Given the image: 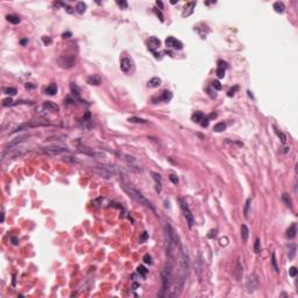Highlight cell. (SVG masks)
<instances>
[{"label":"cell","mask_w":298,"mask_h":298,"mask_svg":"<svg viewBox=\"0 0 298 298\" xmlns=\"http://www.w3.org/2000/svg\"><path fill=\"white\" fill-rule=\"evenodd\" d=\"M148 237V234H147V232H143V236H142V240H146Z\"/></svg>","instance_id":"obj_52"},{"label":"cell","mask_w":298,"mask_h":298,"mask_svg":"<svg viewBox=\"0 0 298 298\" xmlns=\"http://www.w3.org/2000/svg\"><path fill=\"white\" fill-rule=\"evenodd\" d=\"M143 262L147 263V264H152V263H153V262H152V256L149 255V254H146V255L143 256Z\"/></svg>","instance_id":"obj_39"},{"label":"cell","mask_w":298,"mask_h":298,"mask_svg":"<svg viewBox=\"0 0 298 298\" xmlns=\"http://www.w3.org/2000/svg\"><path fill=\"white\" fill-rule=\"evenodd\" d=\"M160 47H161V41L158 39L154 37V36L149 39V41H148V49L150 50L153 54H155V50L158 49Z\"/></svg>","instance_id":"obj_11"},{"label":"cell","mask_w":298,"mask_h":298,"mask_svg":"<svg viewBox=\"0 0 298 298\" xmlns=\"http://www.w3.org/2000/svg\"><path fill=\"white\" fill-rule=\"evenodd\" d=\"M210 118H217V113H212V114L210 115Z\"/></svg>","instance_id":"obj_55"},{"label":"cell","mask_w":298,"mask_h":298,"mask_svg":"<svg viewBox=\"0 0 298 298\" xmlns=\"http://www.w3.org/2000/svg\"><path fill=\"white\" fill-rule=\"evenodd\" d=\"M120 69H121V71L125 72V73H130V72H133L134 69H135V65H134L133 59L129 58V57H126V56L122 57V58L120 59Z\"/></svg>","instance_id":"obj_8"},{"label":"cell","mask_w":298,"mask_h":298,"mask_svg":"<svg viewBox=\"0 0 298 298\" xmlns=\"http://www.w3.org/2000/svg\"><path fill=\"white\" fill-rule=\"evenodd\" d=\"M71 33L70 32H67V33H63V35H62V37L63 39H69V37H71Z\"/></svg>","instance_id":"obj_49"},{"label":"cell","mask_w":298,"mask_h":298,"mask_svg":"<svg viewBox=\"0 0 298 298\" xmlns=\"http://www.w3.org/2000/svg\"><path fill=\"white\" fill-rule=\"evenodd\" d=\"M296 233H297V227H296V224H292V225L289 227L288 232H287V236L289 239H293L296 236Z\"/></svg>","instance_id":"obj_23"},{"label":"cell","mask_w":298,"mask_h":298,"mask_svg":"<svg viewBox=\"0 0 298 298\" xmlns=\"http://www.w3.org/2000/svg\"><path fill=\"white\" fill-rule=\"evenodd\" d=\"M274 9L277 13H283V12H284V9H285V6H284V4H283L282 1H276L274 4Z\"/></svg>","instance_id":"obj_25"},{"label":"cell","mask_w":298,"mask_h":298,"mask_svg":"<svg viewBox=\"0 0 298 298\" xmlns=\"http://www.w3.org/2000/svg\"><path fill=\"white\" fill-rule=\"evenodd\" d=\"M57 63L63 69H71L76 64V57L72 55H62L58 57Z\"/></svg>","instance_id":"obj_5"},{"label":"cell","mask_w":298,"mask_h":298,"mask_svg":"<svg viewBox=\"0 0 298 298\" xmlns=\"http://www.w3.org/2000/svg\"><path fill=\"white\" fill-rule=\"evenodd\" d=\"M138 287H139V285H138V284H136V283H134V284H133V288H134V289H136V288H138Z\"/></svg>","instance_id":"obj_56"},{"label":"cell","mask_w":298,"mask_h":298,"mask_svg":"<svg viewBox=\"0 0 298 298\" xmlns=\"http://www.w3.org/2000/svg\"><path fill=\"white\" fill-rule=\"evenodd\" d=\"M27 42H28V40H27V39H23V40H21V44H22V46H25V44H26Z\"/></svg>","instance_id":"obj_53"},{"label":"cell","mask_w":298,"mask_h":298,"mask_svg":"<svg viewBox=\"0 0 298 298\" xmlns=\"http://www.w3.org/2000/svg\"><path fill=\"white\" fill-rule=\"evenodd\" d=\"M57 85L56 84H50L49 86H47V88L44 90V92H46V94H49V96H55L56 93H57Z\"/></svg>","instance_id":"obj_21"},{"label":"cell","mask_w":298,"mask_h":298,"mask_svg":"<svg viewBox=\"0 0 298 298\" xmlns=\"http://www.w3.org/2000/svg\"><path fill=\"white\" fill-rule=\"evenodd\" d=\"M296 251H297V246L295 243H290L288 246V257H289V260H293V257L296 255Z\"/></svg>","instance_id":"obj_18"},{"label":"cell","mask_w":298,"mask_h":298,"mask_svg":"<svg viewBox=\"0 0 298 298\" xmlns=\"http://www.w3.org/2000/svg\"><path fill=\"white\" fill-rule=\"evenodd\" d=\"M116 4L120 6L121 8H126V7H127V3H126V1H116Z\"/></svg>","instance_id":"obj_47"},{"label":"cell","mask_w":298,"mask_h":298,"mask_svg":"<svg viewBox=\"0 0 298 298\" xmlns=\"http://www.w3.org/2000/svg\"><path fill=\"white\" fill-rule=\"evenodd\" d=\"M176 261L167 259V262L162 270V289L158 293V297H168L169 289L174 282V270Z\"/></svg>","instance_id":"obj_2"},{"label":"cell","mask_w":298,"mask_h":298,"mask_svg":"<svg viewBox=\"0 0 298 298\" xmlns=\"http://www.w3.org/2000/svg\"><path fill=\"white\" fill-rule=\"evenodd\" d=\"M11 241H12L13 245H18V242H19L18 237H15V236H12V237H11Z\"/></svg>","instance_id":"obj_48"},{"label":"cell","mask_w":298,"mask_h":298,"mask_svg":"<svg viewBox=\"0 0 298 298\" xmlns=\"http://www.w3.org/2000/svg\"><path fill=\"white\" fill-rule=\"evenodd\" d=\"M250 207H251V199L248 198L245 203V208H243V214L246 219H249V214H250Z\"/></svg>","instance_id":"obj_20"},{"label":"cell","mask_w":298,"mask_h":298,"mask_svg":"<svg viewBox=\"0 0 298 298\" xmlns=\"http://www.w3.org/2000/svg\"><path fill=\"white\" fill-rule=\"evenodd\" d=\"M217 76H218V78H224V77H225V69L218 68L217 69Z\"/></svg>","instance_id":"obj_37"},{"label":"cell","mask_w":298,"mask_h":298,"mask_svg":"<svg viewBox=\"0 0 298 298\" xmlns=\"http://www.w3.org/2000/svg\"><path fill=\"white\" fill-rule=\"evenodd\" d=\"M77 150L85 154V155H88V156H92V157H96V156H101L100 154H97L93 149L88 148V147H85V146H82V144H78L77 143Z\"/></svg>","instance_id":"obj_10"},{"label":"cell","mask_w":298,"mask_h":298,"mask_svg":"<svg viewBox=\"0 0 298 298\" xmlns=\"http://www.w3.org/2000/svg\"><path fill=\"white\" fill-rule=\"evenodd\" d=\"M6 19H7V21H8V22H11V23H13V25H18V23L20 22V19H19V17H17V15H13V14H11V15H7V17H6Z\"/></svg>","instance_id":"obj_29"},{"label":"cell","mask_w":298,"mask_h":298,"mask_svg":"<svg viewBox=\"0 0 298 298\" xmlns=\"http://www.w3.org/2000/svg\"><path fill=\"white\" fill-rule=\"evenodd\" d=\"M171 98H172V93H171L170 91H168V90L163 91V93H162V100H163V101L168 102L169 100H171Z\"/></svg>","instance_id":"obj_30"},{"label":"cell","mask_w":298,"mask_h":298,"mask_svg":"<svg viewBox=\"0 0 298 298\" xmlns=\"http://www.w3.org/2000/svg\"><path fill=\"white\" fill-rule=\"evenodd\" d=\"M121 189L127 193V195L132 198V199H134L136 203H139L140 205H142V206H146V207H149L150 210H153L154 211V207H153V205L150 204V202H149L142 193L138 190V189H135L133 185H130V184H127V183H121Z\"/></svg>","instance_id":"obj_3"},{"label":"cell","mask_w":298,"mask_h":298,"mask_svg":"<svg viewBox=\"0 0 298 298\" xmlns=\"http://www.w3.org/2000/svg\"><path fill=\"white\" fill-rule=\"evenodd\" d=\"M259 284H260L259 276H257L256 274H251V275L248 277L247 283H246L247 292H248V293H253L254 291H256V289L259 288Z\"/></svg>","instance_id":"obj_7"},{"label":"cell","mask_w":298,"mask_h":298,"mask_svg":"<svg viewBox=\"0 0 298 298\" xmlns=\"http://www.w3.org/2000/svg\"><path fill=\"white\" fill-rule=\"evenodd\" d=\"M248 237H249V229L246 225H242L241 226V239H242L243 243H247Z\"/></svg>","instance_id":"obj_17"},{"label":"cell","mask_w":298,"mask_h":298,"mask_svg":"<svg viewBox=\"0 0 298 298\" xmlns=\"http://www.w3.org/2000/svg\"><path fill=\"white\" fill-rule=\"evenodd\" d=\"M180 203H181V208H182V212L184 214V218L186 220V224H188L189 228H191L193 226V224H195V218H193V214L190 211V208H189V206H188V204H186V202L184 199H180Z\"/></svg>","instance_id":"obj_6"},{"label":"cell","mask_w":298,"mask_h":298,"mask_svg":"<svg viewBox=\"0 0 298 298\" xmlns=\"http://www.w3.org/2000/svg\"><path fill=\"white\" fill-rule=\"evenodd\" d=\"M42 41H43V44H46V46H49V44H51V42H53V40H51L49 36L42 37Z\"/></svg>","instance_id":"obj_40"},{"label":"cell","mask_w":298,"mask_h":298,"mask_svg":"<svg viewBox=\"0 0 298 298\" xmlns=\"http://www.w3.org/2000/svg\"><path fill=\"white\" fill-rule=\"evenodd\" d=\"M254 251L256 253V254H259V253L261 251V241H260L259 237L255 240V243H254Z\"/></svg>","instance_id":"obj_34"},{"label":"cell","mask_w":298,"mask_h":298,"mask_svg":"<svg viewBox=\"0 0 298 298\" xmlns=\"http://www.w3.org/2000/svg\"><path fill=\"white\" fill-rule=\"evenodd\" d=\"M208 124H210V119H208V118H206V119H203V120H202V122H200V125H202V127H203V128L207 127V126H208Z\"/></svg>","instance_id":"obj_42"},{"label":"cell","mask_w":298,"mask_h":298,"mask_svg":"<svg viewBox=\"0 0 298 298\" xmlns=\"http://www.w3.org/2000/svg\"><path fill=\"white\" fill-rule=\"evenodd\" d=\"M39 154L47 155V156H57L64 153H68L69 149L64 147H58V146H48V147H41L36 150Z\"/></svg>","instance_id":"obj_4"},{"label":"cell","mask_w":298,"mask_h":298,"mask_svg":"<svg viewBox=\"0 0 298 298\" xmlns=\"http://www.w3.org/2000/svg\"><path fill=\"white\" fill-rule=\"evenodd\" d=\"M4 220H5V213L1 212V222H4Z\"/></svg>","instance_id":"obj_54"},{"label":"cell","mask_w":298,"mask_h":298,"mask_svg":"<svg viewBox=\"0 0 298 298\" xmlns=\"http://www.w3.org/2000/svg\"><path fill=\"white\" fill-rule=\"evenodd\" d=\"M164 239H166V254L167 259L177 260V253H178V247L181 245L180 237H178L177 233L172 228V226L169 222L164 224Z\"/></svg>","instance_id":"obj_1"},{"label":"cell","mask_w":298,"mask_h":298,"mask_svg":"<svg viewBox=\"0 0 298 298\" xmlns=\"http://www.w3.org/2000/svg\"><path fill=\"white\" fill-rule=\"evenodd\" d=\"M64 161H67V162H70V163H76V164H78L79 163V161L76 158V157H70V156H67V157H64Z\"/></svg>","instance_id":"obj_36"},{"label":"cell","mask_w":298,"mask_h":298,"mask_svg":"<svg viewBox=\"0 0 298 298\" xmlns=\"http://www.w3.org/2000/svg\"><path fill=\"white\" fill-rule=\"evenodd\" d=\"M26 88H35V85H32L31 83H27L26 84Z\"/></svg>","instance_id":"obj_50"},{"label":"cell","mask_w":298,"mask_h":298,"mask_svg":"<svg viewBox=\"0 0 298 298\" xmlns=\"http://www.w3.org/2000/svg\"><path fill=\"white\" fill-rule=\"evenodd\" d=\"M225 129H226V124H225V122H219V124L214 125V127H213V130L217 132V133L224 132Z\"/></svg>","instance_id":"obj_28"},{"label":"cell","mask_w":298,"mask_h":298,"mask_svg":"<svg viewBox=\"0 0 298 298\" xmlns=\"http://www.w3.org/2000/svg\"><path fill=\"white\" fill-rule=\"evenodd\" d=\"M156 5H157V6H160V8H161V9L163 8V3H162V1H156Z\"/></svg>","instance_id":"obj_51"},{"label":"cell","mask_w":298,"mask_h":298,"mask_svg":"<svg viewBox=\"0 0 298 298\" xmlns=\"http://www.w3.org/2000/svg\"><path fill=\"white\" fill-rule=\"evenodd\" d=\"M166 46H167L168 48L176 49V50L183 49V43H182L180 40H177V39L172 37V36H169V37L166 39Z\"/></svg>","instance_id":"obj_9"},{"label":"cell","mask_w":298,"mask_h":298,"mask_svg":"<svg viewBox=\"0 0 298 298\" xmlns=\"http://www.w3.org/2000/svg\"><path fill=\"white\" fill-rule=\"evenodd\" d=\"M152 176H153L154 181H155V183H156V192L160 193L161 190H162V177H161V175L157 174V172H152Z\"/></svg>","instance_id":"obj_13"},{"label":"cell","mask_w":298,"mask_h":298,"mask_svg":"<svg viewBox=\"0 0 298 298\" xmlns=\"http://www.w3.org/2000/svg\"><path fill=\"white\" fill-rule=\"evenodd\" d=\"M237 90H239V87H237V86H235L234 88H231V90L228 91V93H227V96H228V97H232V96H234V93H235Z\"/></svg>","instance_id":"obj_44"},{"label":"cell","mask_w":298,"mask_h":298,"mask_svg":"<svg viewBox=\"0 0 298 298\" xmlns=\"http://www.w3.org/2000/svg\"><path fill=\"white\" fill-rule=\"evenodd\" d=\"M235 275H236L237 279H241V277L243 276V267H242L240 260H237L236 264H235Z\"/></svg>","instance_id":"obj_15"},{"label":"cell","mask_w":298,"mask_h":298,"mask_svg":"<svg viewBox=\"0 0 298 298\" xmlns=\"http://www.w3.org/2000/svg\"><path fill=\"white\" fill-rule=\"evenodd\" d=\"M4 92H5L6 94H8V96H15V94L18 93V91H17L15 87H5V88H4Z\"/></svg>","instance_id":"obj_32"},{"label":"cell","mask_w":298,"mask_h":298,"mask_svg":"<svg viewBox=\"0 0 298 298\" xmlns=\"http://www.w3.org/2000/svg\"><path fill=\"white\" fill-rule=\"evenodd\" d=\"M297 273H298V270H297V268H296V267H291L290 269H289V275H290L291 277H296Z\"/></svg>","instance_id":"obj_38"},{"label":"cell","mask_w":298,"mask_h":298,"mask_svg":"<svg viewBox=\"0 0 298 298\" xmlns=\"http://www.w3.org/2000/svg\"><path fill=\"white\" fill-rule=\"evenodd\" d=\"M13 102H14V101H13V100H12L11 98H8V99H4V100H3V106H4V107H7V106H12V105H14Z\"/></svg>","instance_id":"obj_35"},{"label":"cell","mask_w":298,"mask_h":298,"mask_svg":"<svg viewBox=\"0 0 298 298\" xmlns=\"http://www.w3.org/2000/svg\"><path fill=\"white\" fill-rule=\"evenodd\" d=\"M100 83H101V78L98 74H91L87 78V84H90V85H99Z\"/></svg>","instance_id":"obj_16"},{"label":"cell","mask_w":298,"mask_h":298,"mask_svg":"<svg viewBox=\"0 0 298 298\" xmlns=\"http://www.w3.org/2000/svg\"><path fill=\"white\" fill-rule=\"evenodd\" d=\"M270 262H271V267H273L274 271H275L276 274H278V273H279V268H278V265H277V260H276L275 253H273V254H271V260H270Z\"/></svg>","instance_id":"obj_24"},{"label":"cell","mask_w":298,"mask_h":298,"mask_svg":"<svg viewBox=\"0 0 298 298\" xmlns=\"http://www.w3.org/2000/svg\"><path fill=\"white\" fill-rule=\"evenodd\" d=\"M218 65H219V68H221V69L227 68V63H226V62H222V61H219V62H218Z\"/></svg>","instance_id":"obj_46"},{"label":"cell","mask_w":298,"mask_h":298,"mask_svg":"<svg viewBox=\"0 0 298 298\" xmlns=\"http://www.w3.org/2000/svg\"><path fill=\"white\" fill-rule=\"evenodd\" d=\"M196 7V3L195 1H191V3H188L185 6H184V11L182 13V15L185 18V17H189L193 13V9Z\"/></svg>","instance_id":"obj_12"},{"label":"cell","mask_w":298,"mask_h":298,"mask_svg":"<svg viewBox=\"0 0 298 298\" xmlns=\"http://www.w3.org/2000/svg\"><path fill=\"white\" fill-rule=\"evenodd\" d=\"M85 11H86V4H85V3L80 1V3H78V4L76 5V12H77V13L83 14Z\"/></svg>","instance_id":"obj_27"},{"label":"cell","mask_w":298,"mask_h":298,"mask_svg":"<svg viewBox=\"0 0 298 298\" xmlns=\"http://www.w3.org/2000/svg\"><path fill=\"white\" fill-rule=\"evenodd\" d=\"M191 119H192V121H195V122H200L204 119V114L202 112H196V113L192 114Z\"/></svg>","instance_id":"obj_26"},{"label":"cell","mask_w":298,"mask_h":298,"mask_svg":"<svg viewBox=\"0 0 298 298\" xmlns=\"http://www.w3.org/2000/svg\"><path fill=\"white\" fill-rule=\"evenodd\" d=\"M161 84H162V80H161V78H158V77H154V78H152L148 82V87L156 88V87H158Z\"/></svg>","instance_id":"obj_19"},{"label":"cell","mask_w":298,"mask_h":298,"mask_svg":"<svg viewBox=\"0 0 298 298\" xmlns=\"http://www.w3.org/2000/svg\"><path fill=\"white\" fill-rule=\"evenodd\" d=\"M138 273H139L141 276L146 277L147 274H148V270H147V268H144L143 265H139V267H138Z\"/></svg>","instance_id":"obj_33"},{"label":"cell","mask_w":298,"mask_h":298,"mask_svg":"<svg viewBox=\"0 0 298 298\" xmlns=\"http://www.w3.org/2000/svg\"><path fill=\"white\" fill-rule=\"evenodd\" d=\"M282 200H283V203L285 204V206L289 207L291 210V208H292V200H291V198H290V196L288 195V193H283V195H282Z\"/></svg>","instance_id":"obj_22"},{"label":"cell","mask_w":298,"mask_h":298,"mask_svg":"<svg viewBox=\"0 0 298 298\" xmlns=\"http://www.w3.org/2000/svg\"><path fill=\"white\" fill-rule=\"evenodd\" d=\"M276 134L281 138V141H282V143H285V141H287V138H285V135L283 133H281V132H278V130H276Z\"/></svg>","instance_id":"obj_41"},{"label":"cell","mask_w":298,"mask_h":298,"mask_svg":"<svg viewBox=\"0 0 298 298\" xmlns=\"http://www.w3.org/2000/svg\"><path fill=\"white\" fill-rule=\"evenodd\" d=\"M212 86L216 88V90H218V91H219V90H221V84H220L218 80H214V82L212 83Z\"/></svg>","instance_id":"obj_43"},{"label":"cell","mask_w":298,"mask_h":298,"mask_svg":"<svg viewBox=\"0 0 298 298\" xmlns=\"http://www.w3.org/2000/svg\"><path fill=\"white\" fill-rule=\"evenodd\" d=\"M128 121H129V122H133V124H146V122H147V120H144V119L136 118V116H132V118H129V119H128Z\"/></svg>","instance_id":"obj_31"},{"label":"cell","mask_w":298,"mask_h":298,"mask_svg":"<svg viewBox=\"0 0 298 298\" xmlns=\"http://www.w3.org/2000/svg\"><path fill=\"white\" fill-rule=\"evenodd\" d=\"M169 178H170V181H171L174 184H177V183H178V178H177L175 175H170V177H169Z\"/></svg>","instance_id":"obj_45"},{"label":"cell","mask_w":298,"mask_h":298,"mask_svg":"<svg viewBox=\"0 0 298 298\" xmlns=\"http://www.w3.org/2000/svg\"><path fill=\"white\" fill-rule=\"evenodd\" d=\"M43 108L49 111V112H58L59 111V107L53 101H46L43 104Z\"/></svg>","instance_id":"obj_14"}]
</instances>
